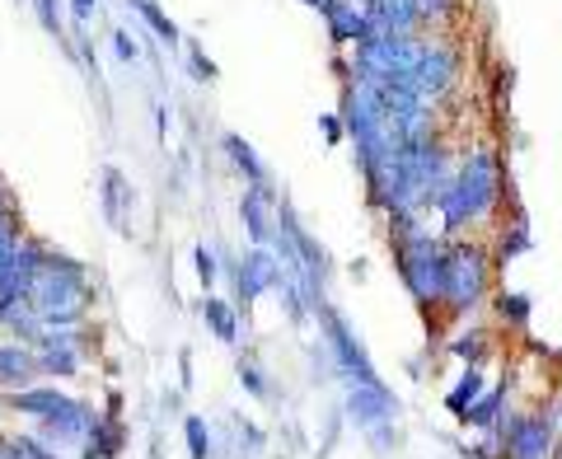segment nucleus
<instances>
[{"label":"nucleus","instance_id":"1","mask_svg":"<svg viewBox=\"0 0 562 459\" xmlns=\"http://www.w3.org/2000/svg\"><path fill=\"white\" fill-rule=\"evenodd\" d=\"M90 295H94V287H90V277H85L80 262L52 249L43 272L33 277V287H29V305L43 320V328H70V324L85 320Z\"/></svg>","mask_w":562,"mask_h":459},{"label":"nucleus","instance_id":"2","mask_svg":"<svg viewBox=\"0 0 562 459\" xmlns=\"http://www.w3.org/2000/svg\"><path fill=\"white\" fill-rule=\"evenodd\" d=\"M492 202H497V160H492L487 150H473L464 169L454 173V179H446V188L436 192V206H441L450 229L487 216Z\"/></svg>","mask_w":562,"mask_h":459},{"label":"nucleus","instance_id":"3","mask_svg":"<svg viewBox=\"0 0 562 459\" xmlns=\"http://www.w3.org/2000/svg\"><path fill=\"white\" fill-rule=\"evenodd\" d=\"M408 229V225H403ZM398 272L408 281V291L422 300V305H431V300H441V281H446V254L441 244L431 235H422V229H408L398 244Z\"/></svg>","mask_w":562,"mask_h":459},{"label":"nucleus","instance_id":"4","mask_svg":"<svg viewBox=\"0 0 562 459\" xmlns=\"http://www.w3.org/2000/svg\"><path fill=\"white\" fill-rule=\"evenodd\" d=\"M487 291V262L479 249H469V244H460V249L446 254V281H441V300H450L454 310H469L479 305V295Z\"/></svg>","mask_w":562,"mask_h":459},{"label":"nucleus","instance_id":"5","mask_svg":"<svg viewBox=\"0 0 562 459\" xmlns=\"http://www.w3.org/2000/svg\"><path fill=\"white\" fill-rule=\"evenodd\" d=\"M94 422H99V413L90 408V403H80V399H66L57 413H47L43 422H38V440H47L52 450H61V446H85V436L94 432Z\"/></svg>","mask_w":562,"mask_h":459},{"label":"nucleus","instance_id":"6","mask_svg":"<svg viewBox=\"0 0 562 459\" xmlns=\"http://www.w3.org/2000/svg\"><path fill=\"white\" fill-rule=\"evenodd\" d=\"M277 281H281V258H277V249H272V244H254V249L244 254V262L235 268L239 300H244V305H254L258 295L277 291Z\"/></svg>","mask_w":562,"mask_h":459},{"label":"nucleus","instance_id":"7","mask_svg":"<svg viewBox=\"0 0 562 459\" xmlns=\"http://www.w3.org/2000/svg\"><path fill=\"white\" fill-rule=\"evenodd\" d=\"M324 310V324H328V343H333V351H338V361L357 376L361 384H375L380 390V376H375V366H371V357L361 351V343H357V333H351V324L342 320L338 310H328V305H319Z\"/></svg>","mask_w":562,"mask_h":459},{"label":"nucleus","instance_id":"8","mask_svg":"<svg viewBox=\"0 0 562 459\" xmlns=\"http://www.w3.org/2000/svg\"><path fill=\"white\" fill-rule=\"evenodd\" d=\"M239 221L249 229L254 244H272L277 239V198H272V183H249L239 198Z\"/></svg>","mask_w":562,"mask_h":459},{"label":"nucleus","instance_id":"9","mask_svg":"<svg viewBox=\"0 0 562 459\" xmlns=\"http://www.w3.org/2000/svg\"><path fill=\"white\" fill-rule=\"evenodd\" d=\"M324 14H328V33H333V43H366V38L375 33L371 10L357 5V0H333V5H328Z\"/></svg>","mask_w":562,"mask_h":459},{"label":"nucleus","instance_id":"10","mask_svg":"<svg viewBox=\"0 0 562 459\" xmlns=\"http://www.w3.org/2000/svg\"><path fill=\"white\" fill-rule=\"evenodd\" d=\"M38 380V351L29 343H0V390H24Z\"/></svg>","mask_w":562,"mask_h":459},{"label":"nucleus","instance_id":"11","mask_svg":"<svg viewBox=\"0 0 562 459\" xmlns=\"http://www.w3.org/2000/svg\"><path fill=\"white\" fill-rule=\"evenodd\" d=\"M61 403H66V394L57 390V384H24V390L5 394V408L20 413V417H33V422H43L47 413H57Z\"/></svg>","mask_w":562,"mask_h":459},{"label":"nucleus","instance_id":"12","mask_svg":"<svg viewBox=\"0 0 562 459\" xmlns=\"http://www.w3.org/2000/svg\"><path fill=\"white\" fill-rule=\"evenodd\" d=\"M99 198H103V216H109L117 229L122 221H127V206H132V183H127V173H122L117 165H103L99 169Z\"/></svg>","mask_w":562,"mask_h":459},{"label":"nucleus","instance_id":"13","mask_svg":"<svg viewBox=\"0 0 562 459\" xmlns=\"http://www.w3.org/2000/svg\"><path fill=\"white\" fill-rule=\"evenodd\" d=\"M394 413H398V403L384 394V384H380V390H375V384H361V390L351 394V417H357L366 432H375L380 422H390Z\"/></svg>","mask_w":562,"mask_h":459},{"label":"nucleus","instance_id":"14","mask_svg":"<svg viewBox=\"0 0 562 459\" xmlns=\"http://www.w3.org/2000/svg\"><path fill=\"white\" fill-rule=\"evenodd\" d=\"M506 436H512V455L516 459H543V455H549V422H543V417H520V422H512V432H506Z\"/></svg>","mask_w":562,"mask_h":459},{"label":"nucleus","instance_id":"15","mask_svg":"<svg viewBox=\"0 0 562 459\" xmlns=\"http://www.w3.org/2000/svg\"><path fill=\"white\" fill-rule=\"evenodd\" d=\"M122 446H127V432H122V422H117V417H99L94 432L85 436L80 459H117Z\"/></svg>","mask_w":562,"mask_h":459},{"label":"nucleus","instance_id":"16","mask_svg":"<svg viewBox=\"0 0 562 459\" xmlns=\"http://www.w3.org/2000/svg\"><path fill=\"white\" fill-rule=\"evenodd\" d=\"M221 146H225V155H231V165H235V169H239V173H244V179H249V183H272L268 165L258 160V150H254L249 141H244V136L225 132V136H221Z\"/></svg>","mask_w":562,"mask_h":459},{"label":"nucleus","instance_id":"17","mask_svg":"<svg viewBox=\"0 0 562 459\" xmlns=\"http://www.w3.org/2000/svg\"><path fill=\"white\" fill-rule=\"evenodd\" d=\"M127 10H136V14H140V20H146V24L155 29V33H160V43H165V47H179V43H183V33H179V24H173V20H169V14H165L160 5H155V0H127Z\"/></svg>","mask_w":562,"mask_h":459},{"label":"nucleus","instance_id":"18","mask_svg":"<svg viewBox=\"0 0 562 459\" xmlns=\"http://www.w3.org/2000/svg\"><path fill=\"white\" fill-rule=\"evenodd\" d=\"M202 320H206V328L216 333L221 343H235L239 338V324H235V310L225 305V300H216V295H206V305H202Z\"/></svg>","mask_w":562,"mask_h":459},{"label":"nucleus","instance_id":"19","mask_svg":"<svg viewBox=\"0 0 562 459\" xmlns=\"http://www.w3.org/2000/svg\"><path fill=\"white\" fill-rule=\"evenodd\" d=\"M29 5H33V20H38V29L47 38L66 43V5L61 0H29Z\"/></svg>","mask_w":562,"mask_h":459},{"label":"nucleus","instance_id":"20","mask_svg":"<svg viewBox=\"0 0 562 459\" xmlns=\"http://www.w3.org/2000/svg\"><path fill=\"white\" fill-rule=\"evenodd\" d=\"M183 436H188V459H216V440L202 417H183Z\"/></svg>","mask_w":562,"mask_h":459},{"label":"nucleus","instance_id":"21","mask_svg":"<svg viewBox=\"0 0 562 459\" xmlns=\"http://www.w3.org/2000/svg\"><path fill=\"white\" fill-rule=\"evenodd\" d=\"M502 399H506V384H502V390H492L487 399L469 403V408H464V417H460V422H473V427H492V422H497V408H502Z\"/></svg>","mask_w":562,"mask_h":459},{"label":"nucleus","instance_id":"22","mask_svg":"<svg viewBox=\"0 0 562 459\" xmlns=\"http://www.w3.org/2000/svg\"><path fill=\"white\" fill-rule=\"evenodd\" d=\"M479 394H483V376H479V370H469V376L454 384V394L446 399V408H450L454 417H464V408H469V403L479 399Z\"/></svg>","mask_w":562,"mask_h":459},{"label":"nucleus","instance_id":"23","mask_svg":"<svg viewBox=\"0 0 562 459\" xmlns=\"http://www.w3.org/2000/svg\"><path fill=\"white\" fill-rule=\"evenodd\" d=\"M239 384H244V390H249L254 399H268V394H272L268 380H262V370H258V361H249V357L239 361Z\"/></svg>","mask_w":562,"mask_h":459},{"label":"nucleus","instance_id":"24","mask_svg":"<svg viewBox=\"0 0 562 459\" xmlns=\"http://www.w3.org/2000/svg\"><path fill=\"white\" fill-rule=\"evenodd\" d=\"M192 262H198V277H202V287H206V291L216 287V277H221V262H216V254H211L206 244H198V249H192Z\"/></svg>","mask_w":562,"mask_h":459},{"label":"nucleus","instance_id":"25","mask_svg":"<svg viewBox=\"0 0 562 459\" xmlns=\"http://www.w3.org/2000/svg\"><path fill=\"white\" fill-rule=\"evenodd\" d=\"M188 70H192V80H202V85L216 80V61H211L198 43H188Z\"/></svg>","mask_w":562,"mask_h":459},{"label":"nucleus","instance_id":"26","mask_svg":"<svg viewBox=\"0 0 562 459\" xmlns=\"http://www.w3.org/2000/svg\"><path fill=\"white\" fill-rule=\"evenodd\" d=\"M113 52H117V61H122V66H136V61H140V43L132 38L127 29H117V33H113Z\"/></svg>","mask_w":562,"mask_h":459},{"label":"nucleus","instance_id":"27","mask_svg":"<svg viewBox=\"0 0 562 459\" xmlns=\"http://www.w3.org/2000/svg\"><path fill=\"white\" fill-rule=\"evenodd\" d=\"M502 320L525 324V320H530V300H525V295H502Z\"/></svg>","mask_w":562,"mask_h":459},{"label":"nucleus","instance_id":"28","mask_svg":"<svg viewBox=\"0 0 562 459\" xmlns=\"http://www.w3.org/2000/svg\"><path fill=\"white\" fill-rule=\"evenodd\" d=\"M94 10H99V0H70V5H66V14L76 20V29L90 24V20H94Z\"/></svg>","mask_w":562,"mask_h":459},{"label":"nucleus","instance_id":"29","mask_svg":"<svg viewBox=\"0 0 562 459\" xmlns=\"http://www.w3.org/2000/svg\"><path fill=\"white\" fill-rule=\"evenodd\" d=\"M413 5H417L422 20H441V14L454 10V0H413Z\"/></svg>","mask_w":562,"mask_h":459},{"label":"nucleus","instance_id":"30","mask_svg":"<svg viewBox=\"0 0 562 459\" xmlns=\"http://www.w3.org/2000/svg\"><path fill=\"white\" fill-rule=\"evenodd\" d=\"M454 351H460V357H473V361H479V357H483V333H469V343H454Z\"/></svg>","mask_w":562,"mask_h":459},{"label":"nucleus","instance_id":"31","mask_svg":"<svg viewBox=\"0 0 562 459\" xmlns=\"http://www.w3.org/2000/svg\"><path fill=\"white\" fill-rule=\"evenodd\" d=\"M155 122H160V136L169 132V109H165V103H155Z\"/></svg>","mask_w":562,"mask_h":459},{"label":"nucleus","instance_id":"32","mask_svg":"<svg viewBox=\"0 0 562 459\" xmlns=\"http://www.w3.org/2000/svg\"><path fill=\"white\" fill-rule=\"evenodd\" d=\"M324 136H328V141H338V136H342V127H338L333 117H324Z\"/></svg>","mask_w":562,"mask_h":459},{"label":"nucleus","instance_id":"33","mask_svg":"<svg viewBox=\"0 0 562 459\" xmlns=\"http://www.w3.org/2000/svg\"><path fill=\"white\" fill-rule=\"evenodd\" d=\"M10 198V188H5V179H0V202H5Z\"/></svg>","mask_w":562,"mask_h":459}]
</instances>
